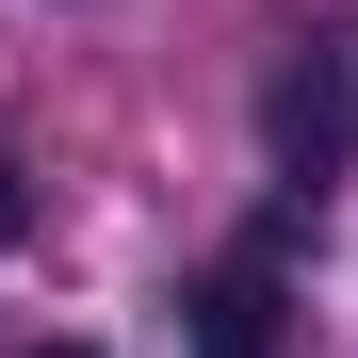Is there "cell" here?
Returning <instances> with one entry per match:
<instances>
[{
    "mask_svg": "<svg viewBox=\"0 0 358 358\" xmlns=\"http://www.w3.org/2000/svg\"><path fill=\"white\" fill-rule=\"evenodd\" d=\"M261 131H277L293 179H342V163H358V33H293V66H277V98H261Z\"/></svg>",
    "mask_w": 358,
    "mask_h": 358,
    "instance_id": "1",
    "label": "cell"
},
{
    "mask_svg": "<svg viewBox=\"0 0 358 358\" xmlns=\"http://www.w3.org/2000/svg\"><path fill=\"white\" fill-rule=\"evenodd\" d=\"M33 358H98V342H33Z\"/></svg>",
    "mask_w": 358,
    "mask_h": 358,
    "instance_id": "4",
    "label": "cell"
},
{
    "mask_svg": "<svg viewBox=\"0 0 358 358\" xmlns=\"http://www.w3.org/2000/svg\"><path fill=\"white\" fill-rule=\"evenodd\" d=\"M196 358H277V245L196 277Z\"/></svg>",
    "mask_w": 358,
    "mask_h": 358,
    "instance_id": "2",
    "label": "cell"
},
{
    "mask_svg": "<svg viewBox=\"0 0 358 358\" xmlns=\"http://www.w3.org/2000/svg\"><path fill=\"white\" fill-rule=\"evenodd\" d=\"M17 228H33V196H17V147H0V245H17Z\"/></svg>",
    "mask_w": 358,
    "mask_h": 358,
    "instance_id": "3",
    "label": "cell"
}]
</instances>
